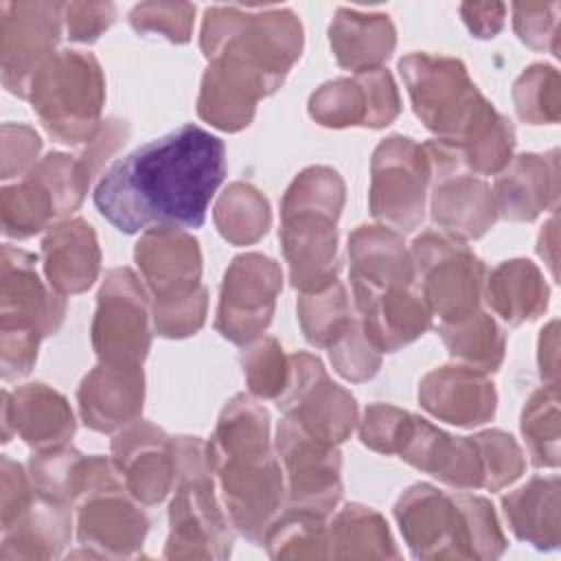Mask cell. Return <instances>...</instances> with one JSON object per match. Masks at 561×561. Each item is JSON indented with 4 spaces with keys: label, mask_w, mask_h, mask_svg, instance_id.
<instances>
[{
    "label": "cell",
    "mask_w": 561,
    "mask_h": 561,
    "mask_svg": "<svg viewBox=\"0 0 561 561\" xmlns=\"http://www.w3.org/2000/svg\"><path fill=\"white\" fill-rule=\"evenodd\" d=\"M224 178V142L188 123L116 160L94 188V206L127 234L199 228Z\"/></svg>",
    "instance_id": "obj_1"
},
{
    "label": "cell",
    "mask_w": 561,
    "mask_h": 561,
    "mask_svg": "<svg viewBox=\"0 0 561 561\" xmlns=\"http://www.w3.org/2000/svg\"><path fill=\"white\" fill-rule=\"evenodd\" d=\"M399 70L421 123L456 149L469 171L491 175L511 162L513 125L478 92L462 61L410 53Z\"/></svg>",
    "instance_id": "obj_2"
},
{
    "label": "cell",
    "mask_w": 561,
    "mask_h": 561,
    "mask_svg": "<svg viewBox=\"0 0 561 561\" xmlns=\"http://www.w3.org/2000/svg\"><path fill=\"white\" fill-rule=\"evenodd\" d=\"M206 456L219 478L228 517L250 541H263L265 530L283 508V471L270 447V414L245 394L224 408Z\"/></svg>",
    "instance_id": "obj_3"
},
{
    "label": "cell",
    "mask_w": 561,
    "mask_h": 561,
    "mask_svg": "<svg viewBox=\"0 0 561 561\" xmlns=\"http://www.w3.org/2000/svg\"><path fill=\"white\" fill-rule=\"evenodd\" d=\"M394 517L419 559H495L506 548L491 502L478 495L414 484L399 497Z\"/></svg>",
    "instance_id": "obj_4"
},
{
    "label": "cell",
    "mask_w": 561,
    "mask_h": 561,
    "mask_svg": "<svg viewBox=\"0 0 561 561\" xmlns=\"http://www.w3.org/2000/svg\"><path fill=\"white\" fill-rule=\"evenodd\" d=\"M344 182L331 167H309L287 188L280 204V243L289 278L302 294L337 280V217Z\"/></svg>",
    "instance_id": "obj_5"
},
{
    "label": "cell",
    "mask_w": 561,
    "mask_h": 561,
    "mask_svg": "<svg viewBox=\"0 0 561 561\" xmlns=\"http://www.w3.org/2000/svg\"><path fill=\"white\" fill-rule=\"evenodd\" d=\"M199 44L208 61L254 77L272 94L300 57L302 26L289 9L210 7Z\"/></svg>",
    "instance_id": "obj_6"
},
{
    "label": "cell",
    "mask_w": 561,
    "mask_h": 561,
    "mask_svg": "<svg viewBox=\"0 0 561 561\" xmlns=\"http://www.w3.org/2000/svg\"><path fill=\"white\" fill-rule=\"evenodd\" d=\"M136 263L153 296L156 331L164 337L195 333L208 305L197 241L182 228H149L136 243Z\"/></svg>",
    "instance_id": "obj_7"
},
{
    "label": "cell",
    "mask_w": 561,
    "mask_h": 561,
    "mask_svg": "<svg viewBox=\"0 0 561 561\" xmlns=\"http://www.w3.org/2000/svg\"><path fill=\"white\" fill-rule=\"evenodd\" d=\"M64 313L66 302L61 294L42 283L35 270V256L4 245L0 280V351L4 379H18L31 370L39 340L59 329Z\"/></svg>",
    "instance_id": "obj_8"
},
{
    "label": "cell",
    "mask_w": 561,
    "mask_h": 561,
    "mask_svg": "<svg viewBox=\"0 0 561 561\" xmlns=\"http://www.w3.org/2000/svg\"><path fill=\"white\" fill-rule=\"evenodd\" d=\"M24 99L55 140L90 142L103 123L105 83L99 61L90 53L55 50L33 72Z\"/></svg>",
    "instance_id": "obj_9"
},
{
    "label": "cell",
    "mask_w": 561,
    "mask_h": 561,
    "mask_svg": "<svg viewBox=\"0 0 561 561\" xmlns=\"http://www.w3.org/2000/svg\"><path fill=\"white\" fill-rule=\"evenodd\" d=\"M173 443V486L169 506L171 533L164 557H228L232 535L213 493V469L199 438L178 436Z\"/></svg>",
    "instance_id": "obj_10"
},
{
    "label": "cell",
    "mask_w": 561,
    "mask_h": 561,
    "mask_svg": "<svg viewBox=\"0 0 561 561\" xmlns=\"http://www.w3.org/2000/svg\"><path fill=\"white\" fill-rule=\"evenodd\" d=\"M410 254L432 316H438L443 324H454L478 311L486 267L462 239L425 230L414 239Z\"/></svg>",
    "instance_id": "obj_11"
},
{
    "label": "cell",
    "mask_w": 561,
    "mask_h": 561,
    "mask_svg": "<svg viewBox=\"0 0 561 561\" xmlns=\"http://www.w3.org/2000/svg\"><path fill=\"white\" fill-rule=\"evenodd\" d=\"M370 213L397 228L414 230L423 221L425 188L432 180L430 158L412 138L390 136L373 153Z\"/></svg>",
    "instance_id": "obj_12"
},
{
    "label": "cell",
    "mask_w": 561,
    "mask_h": 561,
    "mask_svg": "<svg viewBox=\"0 0 561 561\" xmlns=\"http://www.w3.org/2000/svg\"><path fill=\"white\" fill-rule=\"evenodd\" d=\"M114 462L99 456L92 480L79 497V541L103 557H129L147 535L145 513L125 493Z\"/></svg>",
    "instance_id": "obj_13"
},
{
    "label": "cell",
    "mask_w": 561,
    "mask_h": 561,
    "mask_svg": "<svg viewBox=\"0 0 561 561\" xmlns=\"http://www.w3.org/2000/svg\"><path fill=\"white\" fill-rule=\"evenodd\" d=\"M147 316V294L138 276L127 267L110 270L92 322V346L99 362L142 366L151 344Z\"/></svg>",
    "instance_id": "obj_14"
},
{
    "label": "cell",
    "mask_w": 561,
    "mask_h": 561,
    "mask_svg": "<svg viewBox=\"0 0 561 561\" xmlns=\"http://www.w3.org/2000/svg\"><path fill=\"white\" fill-rule=\"evenodd\" d=\"M423 147L434 178V224L456 239L482 237L497 217L491 186L469 171L449 145L434 138Z\"/></svg>",
    "instance_id": "obj_15"
},
{
    "label": "cell",
    "mask_w": 561,
    "mask_h": 561,
    "mask_svg": "<svg viewBox=\"0 0 561 561\" xmlns=\"http://www.w3.org/2000/svg\"><path fill=\"white\" fill-rule=\"evenodd\" d=\"M276 405L311 436L340 445L357 423L353 394L329 379L322 362L309 353L289 357V379Z\"/></svg>",
    "instance_id": "obj_16"
},
{
    "label": "cell",
    "mask_w": 561,
    "mask_h": 561,
    "mask_svg": "<svg viewBox=\"0 0 561 561\" xmlns=\"http://www.w3.org/2000/svg\"><path fill=\"white\" fill-rule=\"evenodd\" d=\"M280 285L283 276L272 259L256 252L237 256L224 276L217 331L234 344L261 335L272 320Z\"/></svg>",
    "instance_id": "obj_17"
},
{
    "label": "cell",
    "mask_w": 561,
    "mask_h": 561,
    "mask_svg": "<svg viewBox=\"0 0 561 561\" xmlns=\"http://www.w3.org/2000/svg\"><path fill=\"white\" fill-rule=\"evenodd\" d=\"M276 449L289 482L287 506L327 517L342 495L337 445L311 436L285 416L278 425Z\"/></svg>",
    "instance_id": "obj_18"
},
{
    "label": "cell",
    "mask_w": 561,
    "mask_h": 561,
    "mask_svg": "<svg viewBox=\"0 0 561 561\" xmlns=\"http://www.w3.org/2000/svg\"><path fill=\"white\" fill-rule=\"evenodd\" d=\"M59 2H2L0 59L4 85L24 99L33 72L55 53L61 33Z\"/></svg>",
    "instance_id": "obj_19"
},
{
    "label": "cell",
    "mask_w": 561,
    "mask_h": 561,
    "mask_svg": "<svg viewBox=\"0 0 561 561\" xmlns=\"http://www.w3.org/2000/svg\"><path fill=\"white\" fill-rule=\"evenodd\" d=\"M401 110L397 85L386 68L335 79L311 94L309 114L324 127H383Z\"/></svg>",
    "instance_id": "obj_20"
},
{
    "label": "cell",
    "mask_w": 561,
    "mask_h": 561,
    "mask_svg": "<svg viewBox=\"0 0 561 561\" xmlns=\"http://www.w3.org/2000/svg\"><path fill=\"white\" fill-rule=\"evenodd\" d=\"M355 307L364 335L377 351L392 353L419 335L432 322V313L412 285H381L364 287L353 285Z\"/></svg>",
    "instance_id": "obj_21"
},
{
    "label": "cell",
    "mask_w": 561,
    "mask_h": 561,
    "mask_svg": "<svg viewBox=\"0 0 561 561\" xmlns=\"http://www.w3.org/2000/svg\"><path fill=\"white\" fill-rule=\"evenodd\" d=\"M112 462L131 497L142 504L160 502L173 486V443L147 421L127 425L112 440Z\"/></svg>",
    "instance_id": "obj_22"
},
{
    "label": "cell",
    "mask_w": 561,
    "mask_h": 561,
    "mask_svg": "<svg viewBox=\"0 0 561 561\" xmlns=\"http://www.w3.org/2000/svg\"><path fill=\"white\" fill-rule=\"evenodd\" d=\"M412 467L458 489L484 486V467L473 436H449L412 414L397 451Z\"/></svg>",
    "instance_id": "obj_23"
},
{
    "label": "cell",
    "mask_w": 561,
    "mask_h": 561,
    "mask_svg": "<svg viewBox=\"0 0 561 561\" xmlns=\"http://www.w3.org/2000/svg\"><path fill=\"white\" fill-rule=\"evenodd\" d=\"M419 401L432 416L471 427L493 416L495 388L482 370L469 366H443L421 379Z\"/></svg>",
    "instance_id": "obj_24"
},
{
    "label": "cell",
    "mask_w": 561,
    "mask_h": 561,
    "mask_svg": "<svg viewBox=\"0 0 561 561\" xmlns=\"http://www.w3.org/2000/svg\"><path fill=\"white\" fill-rule=\"evenodd\" d=\"M2 440L13 432L31 447H61L75 432V419L68 401L44 383H26L13 394H2Z\"/></svg>",
    "instance_id": "obj_25"
},
{
    "label": "cell",
    "mask_w": 561,
    "mask_h": 561,
    "mask_svg": "<svg viewBox=\"0 0 561 561\" xmlns=\"http://www.w3.org/2000/svg\"><path fill=\"white\" fill-rule=\"evenodd\" d=\"M142 368L101 364L92 368L79 388V410L85 425L96 432H114L134 423L142 410Z\"/></svg>",
    "instance_id": "obj_26"
},
{
    "label": "cell",
    "mask_w": 561,
    "mask_h": 561,
    "mask_svg": "<svg viewBox=\"0 0 561 561\" xmlns=\"http://www.w3.org/2000/svg\"><path fill=\"white\" fill-rule=\"evenodd\" d=\"M491 193L497 215L511 221H530L541 210L554 208L559 195L557 149L546 156H517L502 169Z\"/></svg>",
    "instance_id": "obj_27"
},
{
    "label": "cell",
    "mask_w": 561,
    "mask_h": 561,
    "mask_svg": "<svg viewBox=\"0 0 561 561\" xmlns=\"http://www.w3.org/2000/svg\"><path fill=\"white\" fill-rule=\"evenodd\" d=\"M44 274L57 294L85 291L101 263V252L92 226L83 219H68L48 230L42 243Z\"/></svg>",
    "instance_id": "obj_28"
},
{
    "label": "cell",
    "mask_w": 561,
    "mask_h": 561,
    "mask_svg": "<svg viewBox=\"0 0 561 561\" xmlns=\"http://www.w3.org/2000/svg\"><path fill=\"white\" fill-rule=\"evenodd\" d=\"M329 42L337 64L357 75L381 68L394 50L397 35L383 13L337 9L329 26Z\"/></svg>",
    "instance_id": "obj_29"
},
{
    "label": "cell",
    "mask_w": 561,
    "mask_h": 561,
    "mask_svg": "<svg viewBox=\"0 0 561 561\" xmlns=\"http://www.w3.org/2000/svg\"><path fill=\"white\" fill-rule=\"evenodd\" d=\"M267 94V88L254 77L208 61L197 99V114L217 129L237 131L250 125L259 99Z\"/></svg>",
    "instance_id": "obj_30"
},
{
    "label": "cell",
    "mask_w": 561,
    "mask_h": 561,
    "mask_svg": "<svg viewBox=\"0 0 561 561\" xmlns=\"http://www.w3.org/2000/svg\"><path fill=\"white\" fill-rule=\"evenodd\" d=\"M70 539V508L35 489L31 506L2 530L0 559L57 557Z\"/></svg>",
    "instance_id": "obj_31"
},
{
    "label": "cell",
    "mask_w": 561,
    "mask_h": 561,
    "mask_svg": "<svg viewBox=\"0 0 561 561\" xmlns=\"http://www.w3.org/2000/svg\"><path fill=\"white\" fill-rule=\"evenodd\" d=\"M489 307L508 324L533 320L548 307V287L539 270L526 261H504L484 278Z\"/></svg>",
    "instance_id": "obj_32"
},
{
    "label": "cell",
    "mask_w": 561,
    "mask_h": 561,
    "mask_svg": "<svg viewBox=\"0 0 561 561\" xmlns=\"http://www.w3.org/2000/svg\"><path fill=\"white\" fill-rule=\"evenodd\" d=\"M513 533L539 550L559 546V478H533L502 497Z\"/></svg>",
    "instance_id": "obj_33"
},
{
    "label": "cell",
    "mask_w": 561,
    "mask_h": 561,
    "mask_svg": "<svg viewBox=\"0 0 561 561\" xmlns=\"http://www.w3.org/2000/svg\"><path fill=\"white\" fill-rule=\"evenodd\" d=\"M28 467L31 482L42 495L70 506L88 489L96 467V456L85 458L77 449L61 445L39 449L31 456Z\"/></svg>",
    "instance_id": "obj_34"
},
{
    "label": "cell",
    "mask_w": 561,
    "mask_h": 561,
    "mask_svg": "<svg viewBox=\"0 0 561 561\" xmlns=\"http://www.w3.org/2000/svg\"><path fill=\"white\" fill-rule=\"evenodd\" d=\"M0 213L2 232L15 239L33 237L44 230L50 219L61 217L55 193L35 169H31L22 182L2 188Z\"/></svg>",
    "instance_id": "obj_35"
},
{
    "label": "cell",
    "mask_w": 561,
    "mask_h": 561,
    "mask_svg": "<svg viewBox=\"0 0 561 561\" xmlns=\"http://www.w3.org/2000/svg\"><path fill=\"white\" fill-rule=\"evenodd\" d=\"M327 557H399L379 513L348 504L327 530Z\"/></svg>",
    "instance_id": "obj_36"
},
{
    "label": "cell",
    "mask_w": 561,
    "mask_h": 561,
    "mask_svg": "<svg viewBox=\"0 0 561 561\" xmlns=\"http://www.w3.org/2000/svg\"><path fill=\"white\" fill-rule=\"evenodd\" d=\"M440 335L449 355L465 362L469 368L493 373L502 364L504 333L493 318L482 311L454 324H440Z\"/></svg>",
    "instance_id": "obj_37"
},
{
    "label": "cell",
    "mask_w": 561,
    "mask_h": 561,
    "mask_svg": "<svg viewBox=\"0 0 561 561\" xmlns=\"http://www.w3.org/2000/svg\"><path fill=\"white\" fill-rule=\"evenodd\" d=\"M215 224L224 239L234 245L259 241L270 228L267 199L250 184H230L215 206Z\"/></svg>",
    "instance_id": "obj_38"
},
{
    "label": "cell",
    "mask_w": 561,
    "mask_h": 561,
    "mask_svg": "<svg viewBox=\"0 0 561 561\" xmlns=\"http://www.w3.org/2000/svg\"><path fill=\"white\" fill-rule=\"evenodd\" d=\"M298 318L309 344L329 348L353 322L344 285L340 280L298 300Z\"/></svg>",
    "instance_id": "obj_39"
},
{
    "label": "cell",
    "mask_w": 561,
    "mask_h": 561,
    "mask_svg": "<svg viewBox=\"0 0 561 561\" xmlns=\"http://www.w3.org/2000/svg\"><path fill=\"white\" fill-rule=\"evenodd\" d=\"M522 434L535 467L559 465V390L557 383L539 388L522 414Z\"/></svg>",
    "instance_id": "obj_40"
},
{
    "label": "cell",
    "mask_w": 561,
    "mask_h": 561,
    "mask_svg": "<svg viewBox=\"0 0 561 561\" xmlns=\"http://www.w3.org/2000/svg\"><path fill=\"white\" fill-rule=\"evenodd\" d=\"M515 110L522 121L557 123L559 121V72L552 66L535 64L522 72L513 85Z\"/></svg>",
    "instance_id": "obj_41"
},
{
    "label": "cell",
    "mask_w": 561,
    "mask_h": 561,
    "mask_svg": "<svg viewBox=\"0 0 561 561\" xmlns=\"http://www.w3.org/2000/svg\"><path fill=\"white\" fill-rule=\"evenodd\" d=\"M243 373L252 394L261 399H278L289 379V357L274 337H263L252 344L243 357Z\"/></svg>",
    "instance_id": "obj_42"
},
{
    "label": "cell",
    "mask_w": 561,
    "mask_h": 561,
    "mask_svg": "<svg viewBox=\"0 0 561 561\" xmlns=\"http://www.w3.org/2000/svg\"><path fill=\"white\" fill-rule=\"evenodd\" d=\"M480 449L484 467V489L500 491L517 480L524 471V456L511 434L502 430H489L473 436Z\"/></svg>",
    "instance_id": "obj_43"
},
{
    "label": "cell",
    "mask_w": 561,
    "mask_h": 561,
    "mask_svg": "<svg viewBox=\"0 0 561 561\" xmlns=\"http://www.w3.org/2000/svg\"><path fill=\"white\" fill-rule=\"evenodd\" d=\"M195 7L188 2H142L129 11V24L138 33H158L184 44L191 37Z\"/></svg>",
    "instance_id": "obj_44"
},
{
    "label": "cell",
    "mask_w": 561,
    "mask_h": 561,
    "mask_svg": "<svg viewBox=\"0 0 561 561\" xmlns=\"http://www.w3.org/2000/svg\"><path fill=\"white\" fill-rule=\"evenodd\" d=\"M329 355H331L333 368L351 381L370 379L381 364L379 351L368 342L359 320L355 318L344 329V333L329 346Z\"/></svg>",
    "instance_id": "obj_45"
},
{
    "label": "cell",
    "mask_w": 561,
    "mask_h": 561,
    "mask_svg": "<svg viewBox=\"0 0 561 561\" xmlns=\"http://www.w3.org/2000/svg\"><path fill=\"white\" fill-rule=\"evenodd\" d=\"M559 2H517L513 4V28L517 37L535 50H559Z\"/></svg>",
    "instance_id": "obj_46"
},
{
    "label": "cell",
    "mask_w": 561,
    "mask_h": 561,
    "mask_svg": "<svg viewBox=\"0 0 561 561\" xmlns=\"http://www.w3.org/2000/svg\"><path fill=\"white\" fill-rule=\"evenodd\" d=\"M410 419H412L410 412L399 410L394 405H386V403L368 405L359 427L362 443L381 454H397L408 432Z\"/></svg>",
    "instance_id": "obj_47"
},
{
    "label": "cell",
    "mask_w": 561,
    "mask_h": 561,
    "mask_svg": "<svg viewBox=\"0 0 561 561\" xmlns=\"http://www.w3.org/2000/svg\"><path fill=\"white\" fill-rule=\"evenodd\" d=\"M39 136L26 125H2V178L28 173L35 167Z\"/></svg>",
    "instance_id": "obj_48"
},
{
    "label": "cell",
    "mask_w": 561,
    "mask_h": 561,
    "mask_svg": "<svg viewBox=\"0 0 561 561\" xmlns=\"http://www.w3.org/2000/svg\"><path fill=\"white\" fill-rule=\"evenodd\" d=\"M116 9L110 2H70L64 7L68 37L75 42H94L112 26Z\"/></svg>",
    "instance_id": "obj_49"
},
{
    "label": "cell",
    "mask_w": 561,
    "mask_h": 561,
    "mask_svg": "<svg viewBox=\"0 0 561 561\" xmlns=\"http://www.w3.org/2000/svg\"><path fill=\"white\" fill-rule=\"evenodd\" d=\"M2 530L9 528L33 502L35 486L28 482L22 465L13 462L11 458H2Z\"/></svg>",
    "instance_id": "obj_50"
},
{
    "label": "cell",
    "mask_w": 561,
    "mask_h": 561,
    "mask_svg": "<svg viewBox=\"0 0 561 561\" xmlns=\"http://www.w3.org/2000/svg\"><path fill=\"white\" fill-rule=\"evenodd\" d=\"M506 4L502 2H465L460 4V15L469 31L480 37L489 39L495 37L504 26Z\"/></svg>",
    "instance_id": "obj_51"
},
{
    "label": "cell",
    "mask_w": 561,
    "mask_h": 561,
    "mask_svg": "<svg viewBox=\"0 0 561 561\" xmlns=\"http://www.w3.org/2000/svg\"><path fill=\"white\" fill-rule=\"evenodd\" d=\"M541 333L539 373L543 379H550V383H557V322H550Z\"/></svg>",
    "instance_id": "obj_52"
}]
</instances>
